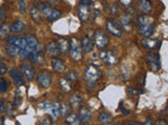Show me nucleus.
Wrapping results in <instances>:
<instances>
[{"mask_svg": "<svg viewBox=\"0 0 168 125\" xmlns=\"http://www.w3.org/2000/svg\"><path fill=\"white\" fill-rule=\"evenodd\" d=\"M39 45L38 40L35 37H23L22 38V41H21V46L20 49H19V53H18V56L20 57L21 60H24V58H27L29 54L32 51L36 50L37 46Z\"/></svg>", "mask_w": 168, "mask_h": 125, "instance_id": "nucleus-1", "label": "nucleus"}, {"mask_svg": "<svg viewBox=\"0 0 168 125\" xmlns=\"http://www.w3.org/2000/svg\"><path fill=\"white\" fill-rule=\"evenodd\" d=\"M101 77V72L97 67L90 65L88 66L86 69H85V72H84V79H85V83H86L87 87L88 88H93L95 87L98 80L100 79Z\"/></svg>", "mask_w": 168, "mask_h": 125, "instance_id": "nucleus-2", "label": "nucleus"}, {"mask_svg": "<svg viewBox=\"0 0 168 125\" xmlns=\"http://www.w3.org/2000/svg\"><path fill=\"white\" fill-rule=\"evenodd\" d=\"M21 41L22 37H16V36H11L8 38V42H6V53L10 56L15 57L17 56L19 53V49L21 46Z\"/></svg>", "mask_w": 168, "mask_h": 125, "instance_id": "nucleus-3", "label": "nucleus"}, {"mask_svg": "<svg viewBox=\"0 0 168 125\" xmlns=\"http://www.w3.org/2000/svg\"><path fill=\"white\" fill-rule=\"evenodd\" d=\"M70 57L75 62H79L82 58V49L80 42L77 38H72L70 40Z\"/></svg>", "mask_w": 168, "mask_h": 125, "instance_id": "nucleus-4", "label": "nucleus"}, {"mask_svg": "<svg viewBox=\"0 0 168 125\" xmlns=\"http://www.w3.org/2000/svg\"><path fill=\"white\" fill-rule=\"evenodd\" d=\"M94 41L96 44L97 48L102 50L107 47L108 43H109V39H108L107 34H105L102 29H97L94 34Z\"/></svg>", "mask_w": 168, "mask_h": 125, "instance_id": "nucleus-5", "label": "nucleus"}, {"mask_svg": "<svg viewBox=\"0 0 168 125\" xmlns=\"http://www.w3.org/2000/svg\"><path fill=\"white\" fill-rule=\"evenodd\" d=\"M146 62L151 71L158 72L161 69V57L158 53L148 52L146 54Z\"/></svg>", "mask_w": 168, "mask_h": 125, "instance_id": "nucleus-6", "label": "nucleus"}, {"mask_svg": "<svg viewBox=\"0 0 168 125\" xmlns=\"http://www.w3.org/2000/svg\"><path fill=\"white\" fill-rule=\"evenodd\" d=\"M106 29L111 36L116 38L122 37V34H123V28H122L121 24L117 22L115 19H107L106 20Z\"/></svg>", "mask_w": 168, "mask_h": 125, "instance_id": "nucleus-7", "label": "nucleus"}, {"mask_svg": "<svg viewBox=\"0 0 168 125\" xmlns=\"http://www.w3.org/2000/svg\"><path fill=\"white\" fill-rule=\"evenodd\" d=\"M37 81L40 87L43 89H48L52 85V74L49 73L47 70H43L38 74Z\"/></svg>", "mask_w": 168, "mask_h": 125, "instance_id": "nucleus-8", "label": "nucleus"}, {"mask_svg": "<svg viewBox=\"0 0 168 125\" xmlns=\"http://www.w3.org/2000/svg\"><path fill=\"white\" fill-rule=\"evenodd\" d=\"M27 58H29L32 62H35V64H42V62L44 60L43 47H41L40 45H38L36 50H34V51H32L29 54Z\"/></svg>", "mask_w": 168, "mask_h": 125, "instance_id": "nucleus-9", "label": "nucleus"}, {"mask_svg": "<svg viewBox=\"0 0 168 125\" xmlns=\"http://www.w3.org/2000/svg\"><path fill=\"white\" fill-rule=\"evenodd\" d=\"M78 15L82 22H87L90 18V6L86 3H80L78 6Z\"/></svg>", "mask_w": 168, "mask_h": 125, "instance_id": "nucleus-10", "label": "nucleus"}, {"mask_svg": "<svg viewBox=\"0 0 168 125\" xmlns=\"http://www.w3.org/2000/svg\"><path fill=\"white\" fill-rule=\"evenodd\" d=\"M10 76H11V78H12L14 83L17 85V87H21V85H25V78H24L22 73H21L18 69H16V68L11 69V71H10Z\"/></svg>", "mask_w": 168, "mask_h": 125, "instance_id": "nucleus-11", "label": "nucleus"}, {"mask_svg": "<svg viewBox=\"0 0 168 125\" xmlns=\"http://www.w3.org/2000/svg\"><path fill=\"white\" fill-rule=\"evenodd\" d=\"M142 45L145 48L149 49V50H154V49H159L161 46V41L160 39H151V38H145L142 40Z\"/></svg>", "mask_w": 168, "mask_h": 125, "instance_id": "nucleus-12", "label": "nucleus"}, {"mask_svg": "<svg viewBox=\"0 0 168 125\" xmlns=\"http://www.w3.org/2000/svg\"><path fill=\"white\" fill-rule=\"evenodd\" d=\"M46 52L49 56L57 57L60 54V49H59L57 41H52L46 45Z\"/></svg>", "mask_w": 168, "mask_h": 125, "instance_id": "nucleus-13", "label": "nucleus"}, {"mask_svg": "<svg viewBox=\"0 0 168 125\" xmlns=\"http://www.w3.org/2000/svg\"><path fill=\"white\" fill-rule=\"evenodd\" d=\"M21 71H22L23 75L29 80L34 79V76H35V69L33 68L32 66H29L27 62H23V64L21 65Z\"/></svg>", "mask_w": 168, "mask_h": 125, "instance_id": "nucleus-14", "label": "nucleus"}, {"mask_svg": "<svg viewBox=\"0 0 168 125\" xmlns=\"http://www.w3.org/2000/svg\"><path fill=\"white\" fill-rule=\"evenodd\" d=\"M139 31L144 38L151 37L154 32V26L152 23H150V24H145V25L139 26Z\"/></svg>", "mask_w": 168, "mask_h": 125, "instance_id": "nucleus-15", "label": "nucleus"}, {"mask_svg": "<svg viewBox=\"0 0 168 125\" xmlns=\"http://www.w3.org/2000/svg\"><path fill=\"white\" fill-rule=\"evenodd\" d=\"M80 45H81L82 51L85 52V53H88L93 50L94 48V43L93 41L90 40L88 37H83L81 39V42H80Z\"/></svg>", "mask_w": 168, "mask_h": 125, "instance_id": "nucleus-16", "label": "nucleus"}, {"mask_svg": "<svg viewBox=\"0 0 168 125\" xmlns=\"http://www.w3.org/2000/svg\"><path fill=\"white\" fill-rule=\"evenodd\" d=\"M90 117H92V113H90V110L86 106L84 108H80V112H79V118L81 120L82 124L83 123H88L90 121Z\"/></svg>", "mask_w": 168, "mask_h": 125, "instance_id": "nucleus-17", "label": "nucleus"}, {"mask_svg": "<svg viewBox=\"0 0 168 125\" xmlns=\"http://www.w3.org/2000/svg\"><path fill=\"white\" fill-rule=\"evenodd\" d=\"M120 22L122 24V28L125 29H130L131 24H132V18L130 17L129 13H124L120 16Z\"/></svg>", "mask_w": 168, "mask_h": 125, "instance_id": "nucleus-18", "label": "nucleus"}, {"mask_svg": "<svg viewBox=\"0 0 168 125\" xmlns=\"http://www.w3.org/2000/svg\"><path fill=\"white\" fill-rule=\"evenodd\" d=\"M138 5H139L141 11L145 15L150 14L151 9H152V5H151L150 0H139Z\"/></svg>", "mask_w": 168, "mask_h": 125, "instance_id": "nucleus-19", "label": "nucleus"}, {"mask_svg": "<svg viewBox=\"0 0 168 125\" xmlns=\"http://www.w3.org/2000/svg\"><path fill=\"white\" fill-rule=\"evenodd\" d=\"M58 46L60 49V53L62 54H67L70 51V41L65 39V38H60L58 41Z\"/></svg>", "mask_w": 168, "mask_h": 125, "instance_id": "nucleus-20", "label": "nucleus"}, {"mask_svg": "<svg viewBox=\"0 0 168 125\" xmlns=\"http://www.w3.org/2000/svg\"><path fill=\"white\" fill-rule=\"evenodd\" d=\"M98 120L101 124L107 125V124H111V123H113V115L108 114V113H106V112H102V113L99 114Z\"/></svg>", "mask_w": 168, "mask_h": 125, "instance_id": "nucleus-21", "label": "nucleus"}, {"mask_svg": "<svg viewBox=\"0 0 168 125\" xmlns=\"http://www.w3.org/2000/svg\"><path fill=\"white\" fill-rule=\"evenodd\" d=\"M35 5L38 9V11H39V13H40L41 18H42V19H43V18H47L48 14L51 13V11H52V7L49 5H47V4H41V3H38V2H36Z\"/></svg>", "mask_w": 168, "mask_h": 125, "instance_id": "nucleus-22", "label": "nucleus"}, {"mask_svg": "<svg viewBox=\"0 0 168 125\" xmlns=\"http://www.w3.org/2000/svg\"><path fill=\"white\" fill-rule=\"evenodd\" d=\"M103 60H104L105 64L107 66H115L117 62H119V58H118V56L113 51H107L106 52V55H105V58Z\"/></svg>", "mask_w": 168, "mask_h": 125, "instance_id": "nucleus-23", "label": "nucleus"}, {"mask_svg": "<svg viewBox=\"0 0 168 125\" xmlns=\"http://www.w3.org/2000/svg\"><path fill=\"white\" fill-rule=\"evenodd\" d=\"M52 67L54 69V71L57 72V73H61V72L64 71V62L60 58H57V57H54L52 60Z\"/></svg>", "mask_w": 168, "mask_h": 125, "instance_id": "nucleus-24", "label": "nucleus"}, {"mask_svg": "<svg viewBox=\"0 0 168 125\" xmlns=\"http://www.w3.org/2000/svg\"><path fill=\"white\" fill-rule=\"evenodd\" d=\"M70 105L72 110H79L82 106V99L79 95H72L70 98Z\"/></svg>", "mask_w": 168, "mask_h": 125, "instance_id": "nucleus-25", "label": "nucleus"}, {"mask_svg": "<svg viewBox=\"0 0 168 125\" xmlns=\"http://www.w3.org/2000/svg\"><path fill=\"white\" fill-rule=\"evenodd\" d=\"M59 106L60 105H59V103L57 101L51 103V105H49V115L53 118V120H57L59 118Z\"/></svg>", "mask_w": 168, "mask_h": 125, "instance_id": "nucleus-26", "label": "nucleus"}, {"mask_svg": "<svg viewBox=\"0 0 168 125\" xmlns=\"http://www.w3.org/2000/svg\"><path fill=\"white\" fill-rule=\"evenodd\" d=\"M25 28V24L22 21H16L15 23H13L12 25L10 26V30L12 31L13 34H19L21 31H23Z\"/></svg>", "mask_w": 168, "mask_h": 125, "instance_id": "nucleus-27", "label": "nucleus"}, {"mask_svg": "<svg viewBox=\"0 0 168 125\" xmlns=\"http://www.w3.org/2000/svg\"><path fill=\"white\" fill-rule=\"evenodd\" d=\"M66 123L70 125H80L82 124L81 120L78 115L76 114H68L66 116Z\"/></svg>", "mask_w": 168, "mask_h": 125, "instance_id": "nucleus-28", "label": "nucleus"}, {"mask_svg": "<svg viewBox=\"0 0 168 125\" xmlns=\"http://www.w3.org/2000/svg\"><path fill=\"white\" fill-rule=\"evenodd\" d=\"M29 14H31V17L33 18V20L36 21V22H41L42 18H41V15L38 11V9L36 7V5H32L29 7Z\"/></svg>", "mask_w": 168, "mask_h": 125, "instance_id": "nucleus-29", "label": "nucleus"}, {"mask_svg": "<svg viewBox=\"0 0 168 125\" xmlns=\"http://www.w3.org/2000/svg\"><path fill=\"white\" fill-rule=\"evenodd\" d=\"M61 16H62V13H61L60 11L55 9H52V11H51V13L48 14L46 19L49 21V22H54V21L58 20L59 18H61Z\"/></svg>", "mask_w": 168, "mask_h": 125, "instance_id": "nucleus-30", "label": "nucleus"}, {"mask_svg": "<svg viewBox=\"0 0 168 125\" xmlns=\"http://www.w3.org/2000/svg\"><path fill=\"white\" fill-rule=\"evenodd\" d=\"M150 23H152V19L150 17L146 16V15H141L137 19V24H138V26H142V25H145V24H150Z\"/></svg>", "mask_w": 168, "mask_h": 125, "instance_id": "nucleus-31", "label": "nucleus"}, {"mask_svg": "<svg viewBox=\"0 0 168 125\" xmlns=\"http://www.w3.org/2000/svg\"><path fill=\"white\" fill-rule=\"evenodd\" d=\"M59 83H60V87L61 89L63 90L64 92H70V90H72V85H70V83L67 80V78L65 77V78H61L60 80H59Z\"/></svg>", "mask_w": 168, "mask_h": 125, "instance_id": "nucleus-32", "label": "nucleus"}, {"mask_svg": "<svg viewBox=\"0 0 168 125\" xmlns=\"http://www.w3.org/2000/svg\"><path fill=\"white\" fill-rule=\"evenodd\" d=\"M66 78H67V80H68L70 83H78L79 75H78V73H77V71H75V70H70V71L67 73Z\"/></svg>", "mask_w": 168, "mask_h": 125, "instance_id": "nucleus-33", "label": "nucleus"}, {"mask_svg": "<svg viewBox=\"0 0 168 125\" xmlns=\"http://www.w3.org/2000/svg\"><path fill=\"white\" fill-rule=\"evenodd\" d=\"M10 31V26L8 23H3L2 25L0 26V40H3L8 37Z\"/></svg>", "mask_w": 168, "mask_h": 125, "instance_id": "nucleus-34", "label": "nucleus"}, {"mask_svg": "<svg viewBox=\"0 0 168 125\" xmlns=\"http://www.w3.org/2000/svg\"><path fill=\"white\" fill-rule=\"evenodd\" d=\"M70 108L67 103H63V104H61L59 106V115L61 117H66L67 115L70 114Z\"/></svg>", "mask_w": 168, "mask_h": 125, "instance_id": "nucleus-35", "label": "nucleus"}, {"mask_svg": "<svg viewBox=\"0 0 168 125\" xmlns=\"http://www.w3.org/2000/svg\"><path fill=\"white\" fill-rule=\"evenodd\" d=\"M126 92H127L129 95H140V94L144 93L143 90H136V89L131 88V87H127V88H126Z\"/></svg>", "mask_w": 168, "mask_h": 125, "instance_id": "nucleus-36", "label": "nucleus"}, {"mask_svg": "<svg viewBox=\"0 0 168 125\" xmlns=\"http://www.w3.org/2000/svg\"><path fill=\"white\" fill-rule=\"evenodd\" d=\"M145 73H141L138 75V79H137V85H139V87H143L144 85V83H145Z\"/></svg>", "mask_w": 168, "mask_h": 125, "instance_id": "nucleus-37", "label": "nucleus"}, {"mask_svg": "<svg viewBox=\"0 0 168 125\" xmlns=\"http://www.w3.org/2000/svg\"><path fill=\"white\" fill-rule=\"evenodd\" d=\"M118 11H119V5L117 4V3H113V4H110L109 5V13L111 15H116L118 14Z\"/></svg>", "mask_w": 168, "mask_h": 125, "instance_id": "nucleus-38", "label": "nucleus"}, {"mask_svg": "<svg viewBox=\"0 0 168 125\" xmlns=\"http://www.w3.org/2000/svg\"><path fill=\"white\" fill-rule=\"evenodd\" d=\"M19 9L21 14L26 13V1L25 0H19Z\"/></svg>", "mask_w": 168, "mask_h": 125, "instance_id": "nucleus-39", "label": "nucleus"}, {"mask_svg": "<svg viewBox=\"0 0 168 125\" xmlns=\"http://www.w3.org/2000/svg\"><path fill=\"white\" fill-rule=\"evenodd\" d=\"M8 91V83L6 80L3 78V79L0 80V92L1 93H4V92Z\"/></svg>", "mask_w": 168, "mask_h": 125, "instance_id": "nucleus-40", "label": "nucleus"}, {"mask_svg": "<svg viewBox=\"0 0 168 125\" xmlns=\"http://www.w3.org/2000/svg\"><path fill=\"white\" fill-rule=\"evenodd\" d=\"M119 1L122 5L126 7V9H128V7H130L132 5V0H119Z\"/></svg>", "mask_w": 168, "mask_h": 125, "instance_id": "nucleus-41", "label": "nucleus"}, {"mask_svg": "<svg viewBox=\"0 0 168 125\" xmlns=\"http://www.w3.org/2000/svg\"><path fill=\"white\" fill-rule=\"evenodd\" d=\"M8 72V68L4 62H0V75H4Z\"/></svg>", "mask_w": 168, "mask_h": 125, "instance_id": "nucleus-42", "label": "nucleus"}, {"mask_svg": "<svg viewBox=\"0 0 168 125\" xmlns=\"http://www.w3.org/2000/svg\"><path fill=\"white\" fill-rule=\"evenodd\" d=\"M6 114H8V116L10 117V118H13L14 117V113H13V108L11 104H8L6 105Z\"/></svg>", "mask_w": 168, "mask_h": 125, "instance_id": "nucleus-43", "label": "nucleus"}, {"mask_svg": "<svg viewBox=\"0 0 168 125\" xmlns=\"http://www.w3.org/2000/svg\"><path fill=\"white\" fill-rule=\"evenodd\" d=\"M49 105H51V102H48V101H42L39 104V108H42V110H48Z\"/></svg>", "mask_w": 168, "mask_h": 125, "instance_id": "nucleus-44", "label": "nucleus"}, {"mask_svg": "<svg viewBox=\"0 0 168 125\" xmlns=\"http://www.w3.org/2000/svg\"><path fill=\"white\" fill-rule=\"evenodd\" d=\"M19 105H20V96H17V95H16L15 100H14V105H13V108H19Z\"/></svg>", "mask_w": 168, "mask_h": 125, "instance_id": "nucleus-45", "label": "nucleus"}, {"mask_svg": "<svg viewBox=\"0 0 168 125\" xmlns=\"http://www.w3.org/2000/svg\"><path fill=\"white\" fill-rule=\"evenodd\" d=\"M5 11H6L5 7H1V9H0V21L3 20V18L5 16Z\"/></svg>", "mask_w": 168, "mask_h": 125, "instance_id": "nucleus-46", "label": "nucleus"}, {"mask_svg": "<svg viewBox=\"0 0 168 125\" xmlns=\"http://www.w3.org/2000/svg\"><path fill=\"white\" fill-rule=\"evenodd\" d=\"M4 110H5L4 102H3V100H0V115H2L4 113Z\"/></svg>", "mask_w": 168, "mask_h": 125, "instance_id": "nucleus-47", "label": "nucleus"}, {"mask_svg": "<svg viewBox=\"0 0 168 125\" xmlns=\"http://www.w3.org/2000/svg\"><path fill=\"white\" fill-rule=\"evenodd\" d=\"M41 123L43 125H51L53 122H52V119H51V118H45V119L42 120V122Z\"/></svg>", "mask_w": 168, "mask_h": 125, "instance_id": "nucleus-48", "label": "nucleus"}, {"mask_svg": "<svg viewBox=\"0 0 168 125\" xmlns=\"http://www.w3.org/2000/svg\"><path fill=\"white\" fill-rule=\"evenodd\" d=\"M106 52H107V51H105L104 49H102L101 52L99 53V57H100L101 60H104V58H105V55H106Z\"/></svg>", "mask_w": 168, "mask_h": 125, "instance_id": "nucleus-49", "label": "nucleus"}, {"mask_svg": "<svg viewBox=\"0 0 168 125\" xmlns=\"http://www.w3.org/2000/svg\"><path fill=\"white\" fill-rule=\"evenodd\" d=\"M145 125H152L154 124V121H152V119H150V118H147L146 119V121L144 122Z\"/></svg>", "mask_w": 168, "mask_h": 125, "instance_id": "nucleus-50", "label": "nucleus"}, {"mask_svg": "<svg viewBox=\"0 0 168 125\" xmlns=\"http://www.w3.org/2000/svg\"><path fill=\"white\" fill-rule=\"evenodd\" d=\"M92 1H93V0H81L82 3H86V4H90Z\"/></svg>", "mask_w": 168, "mask_h": 125, "instance_id": "nucleus-51", "label": "nucleus"}, {"mask_svg": "<svg viewBox=\"0 0 168 125\" xmlns=\"http://www.w3.org/2000/svg\"><path fill=\"white\" fill-rule=\"evenodd\" d=\"M122 111H123V115H124V116H128V115H129V111H127V110H124V108H123Z\"/></svg>", "mask_w": 168, "mask_h": 125, "instance_id": "nucleus-52", "label": "nucleus"}, {"mask_svg": "<svg viewBox=\"0 0 168 125\" xmlns=\"http://www.w3.org/2000/svg\"><path fill=\"white\" fill-rule=\"evenodd\" d=\"M128 124H130V125H139L140 123L139 122H129Z\"/></svg>", "mask_w": 168, "mask_h": 125, "instance_id": "nucleus-53", "label": "nucleus"}, {"mask_svg": "<svg viewBox=\"0 0 168 125\" xmlns=\"http://www.w3.org/2000/svg\"><path fill=\"white\" fill-rule=\"evenodd\" d=\"M165 120H160V122H159V124H167V122H164Z\"/></svg>", "mask_w": 168, "mask_h": 125, "instance_id": "nucleus-54", "label": "nucleus"}, {"mask_svg": "<svg viewBox=\"0 0 168 125\" xmlns=\"http://www.w3.org/2000/svg\"><path fill=\"white\" fill-rule=\"evenodd\" d=\"M0 124H1V125L4 124V119H3V118H2V119H1V120H0Z\"/></svg>", "mask_w": 168, "mask_h": 125, "instance_id": "nucleus-55", "label": "nucleus"}, {"mask_svg": "<svg viewBox=\"0 0 168 125\" xmlns=\"http://www.w3.org/2000/svg\"><path fill=\"white\" fill-rule=\"evenodd\" d=\"M49 1H51V2H53V3H55V2H57L58 0H49Z\"/></svg>", "mask_w": 168, "mask_h": 125, "instance_id": "nucleus-56", "label": "nucleus"}]
</instances>
